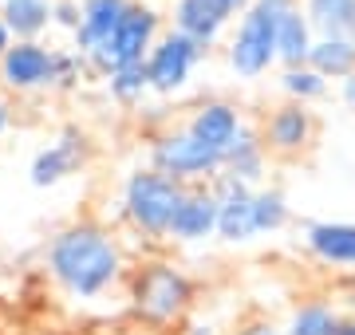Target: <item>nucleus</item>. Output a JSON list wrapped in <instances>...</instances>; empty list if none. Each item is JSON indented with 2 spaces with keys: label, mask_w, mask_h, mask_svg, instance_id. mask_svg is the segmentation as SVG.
<instances>
[{
  "label": "nucleus",
  "mask_w": 355,
  "mask_h": 335,
  "mask_svg": "<svg viewBox=\"0 0 355 335\" xmlns=\"http://www.w3.org/2000/svg\"><path fill=\"white\" fill-rule=\"evenodd\" d=\"M48 269L64 284L71 296H99L107 292L119 272H123V253L114 237L99 225H71L64 229L48 248Z\"/></svg>",
  "instance_id": "nucleus-1"
},
{
  "label": "nucleus",
  "mask_w": 355,
  "mask_h": 335,
  "mask_svg": "<svg viewBox=\"0 0 355 335\" xmlns=\"http://www.w3.org/2000/svg\"><path fill=\"white\" fill-rule=\"evenodd\" d=\"M296 0H253L241 16V28L229 44V67L241 79L265 75L268 64L277 60V24Z\"/></svg>",
  "instance_id": "nucleus-2"
},
{
  "label": "nucleus",
  "mask_w": 355,
  "mask_h": 335,
  "mask_svg": "<svg viewBox=\"0 0 355 335\" xmlns=\"http://www.w3.org/2000/svg\"><path fill=\"white\" fill-rule=\"evenodd\" d=\"M182 197H186V185L174 178H166L158 170H139V174H130L127 181V197H123V206H127V217L139 225L142 233H150V237H170V225H174V213L182 206Z\"/></svg>",
  "instance_id": "nucleus-3"
},
{
  "label": "nucleus",
  "mask_w": 355,
  "mask_h": 335,
  "mask_svg": "<svg viewBox=\"0 0 355 335\" xmlns=\"http://www.w3.org/2000/svg\"><path fill=\"white\" fill-rule=\"evenodd\" d=\"M130 300H135V311H139L142 320L174 323V320H182V311L190 308L193 288L182 269L166 264V260H154V264L139 269L135 288H130Z\"/></svg>",
  "instance_id": "nucleus-4"
},
{
  "label": "nucleus",
  "mask_w": 355,
  "mask_h": 335,
  "mask_svg": "<svg viewBox=\"0 0 355 335\" xmlns=\"http://www.w3.org/2000/svg\"><path fill=\"white\" fill-rule=\"evenodd\" d=\"M154 32H158V12L146 8V4H130L127 16H123V24L114 28V36L107 39L95 55H87V60L99 67L103 75H111V71L130 67V64H146Z\"/></svg>",
  "instance_id": "nucleus-5"
},
{
  "label": "nucleus",
  "mask_w": 355,
  "mask_h": 335,
  "mask_svg": "<svg viewBox=\"0 0 355 335\" xmlns=\"http://www.w3.org/2000/svg\"><path fill=\"white\" fill-rule=\"evenodd\" d=\"M150 162L158 174L186 181V178H217V170L225 166V154H217L214 146L198 142L190 130H174V134H162L154 142Z\"/></svg>",
  "instance_id": "nucleus-6"
},
{
  "label": "nucleus",
  "mask_w": 355,
  "mask_h": 335,
  "mask_svg": "<svg viewBox=\"0 0 355 335\" xmlns=\"http://www.w3.org/2000/svg\"><path fill=\"white\" fill-rule=\"evenodd\" d=\"M205 55L202 44H193L190 36L182 32H166L158 44L146 55V75H150V91H162V95H174L178 87H186L193 64Z\"/></svg>",
  "instance_id": "nucleus-7"
},
{
  "label": "nucleus",
  "mask_w": 355,
  "mask_h": 335,
  "mask_svg": "<svg viewBox=\"0 0 355 335\" xmlns=\"http://www.w3.org/2000/svg\"><path fill=\"white\" fill-rule=\"evenodd\" d=\"M253 185L217 174L214 181V197H217V237L229 245H241L257 237V221H253Z\"/></svg>",
  "instance_id": "nucleus-8"
},
{
  "label": "nucleus",
  "mask_w": 355,
  "mask_h": 335,
  "mask_svg": "<svg viewBox=\"0 0 355 335\" xmlns=\"http://www.w3.org/2000/svg\"><path fill=\"white\" fill-rule=\"evenodd\" d=\"M0 79L12 91H36L55 83V52H48L36 39H20L0 55Z\"/></svg>",
  "instance_id": "nucleus-9"
},
{
  "label": "nucleus",
  "mask_w": 355,
  "mask_h": 335,
  "mask_svg": "<svg viewBox=\"0 0 355 335\" xmlns=\"http://www.w3.org/2000/svg\"><path fill=\"white\" fill-rule=\"evenodd\" d=\"M87 162V138L76 127H67L60 138L51 142L48 150H40L32 162V185H60L64 178H71L79 166Z\"/></svg>",
  "instance_id": "nucleus-10"
},
{
  "label": "nucleus",
  "mask_w": 355,
  "mask_h": 335,
  "mask_svg": "<svg viewBox=\"0 0 355 335\" xmlns=\"http://www.w3.org/2000/svg\"><path fill=\"white\" fill-rule=\"evenodd\" d=\"M312 134H316V118H312V111H308L304 103H284L277 107L272 115H268L265 123V146L268 150H277V154H300L308 142H312Z\"/></svg>",
  "instance_id": "nucleus-11"
},
{
  "label": "nucleus",
  "mask_w": 355,
  "mask_h": 335,
  "mask_svg": "<svg viewBox=\"0 0 355 335\" xmlns=\"http://www.w3.org/2000/svg\"><path fill=\"white\" fill-rule=\"evenodd\" d=\"M229 4L225 0H178L174 4V32L190 36L193 44H202L209 52V44L217 39V32L229 24Z\"/></svg>",
  "instance_id": "nucleus-12"
},
{
  "label": "nucleus",
  "mask_w": 355,
  "mask_h": 335,
  "mask_svg": "<svg viewBox=\"0 0 355 335\" xmlns=\"http://www.w3.org/2000/svg\"><path fill=\"white\" fill-rule=\"evenodd\" d=\"M308 253L336 269H355V225L352 221H312L304 229Z\"/></svg>",
  "instance_id": "nucleus-13"
},
{
  "label": "nucleus",
  "mask_w": 355,
  "mask_h": 335,
  "mask_svg": "<svg viewBox=\"0 0 355 335\" xmlns=\"http://www.w3.org/2000/svg\"><path fill=\"white\" fill-rule=\"evenodd\" d=\"M130 0H83V20L76 32V48L83 55H95L114 36V28L123 24Z\"/></svg>",
  "instance_id": "nucleus-14"
},
{
  "label": "nucleus",
  "mask_w": 355,
  "mask_h": 335,
  "mask_svg": "<svg viewBox=\"0 0 355 335\" xmlns=\"http://www.w3.org/2000/svg\"><path fill=\"white\" fill-rule=\"evenodd\" d=\"M209 233H217L214 190H186V197L174 213V225H170V237L174 241H205Z\"/></svg>",
  "instance_id": "nucleus-15"
},
{
  "label": "nucleus",
  "mask_w": 355,
  "mask_h": 335,
  "mask_svg": "<svg viewBox=\"0 0 355 335\" xmlns=\"http://www.w3.org/2000/svg\"><path fill=\"white\" fill-rule=\"evenodd\" d=\"M241 115H237V107L233 103H205L198 107V115L190 118V134L198 142H205V146H214L217 154H225L229 146H233V138L241 134Z\"/></svg>",
  "instance_id": "nucleus-16"
},
{
  "label": "nucleus",
  "mask_w": 355,
  "mask_h": 335,
  "mask_svg": "<svg viewBox=\"0 0 355 335\" xmlns=\"http://www.w3.org/2000/svg\"><path fill=\"white\" fill-rule=\"evenodd\" d=\"M312 20L300 4H292L277 24V60H284L288 67H304L312 55Z\"/></svg>",
  "instance_id": "nucleus-17"
},
{
  "label": "nucleus",
  "mask_w": 355,
  "mask_h": 335,
  "mask_svg": "<svg viewBox=\"0 0 355 335\" xmlns=\"http://www.w3.org/2000/svg\"><path fill=\"white\" fill-rule=\"evenodd\" d=\"M265 138L257 134V130L241 127V134L233 138V146L225 150V174L229 178L245 181V185H253V181H261V174H265Z\"/></svg>",
  "instance_id": "nucleus-18"
},
{
  "label": "nucleus",
  "mask_w": 355,
  "mask_h": 335,
  "mask_svg": "<svg viewBox=\"0 0 355 335\" xmlns=\"http://www.w3.org/2000/svg\"><path fill=\"white\" fill-rule=\"evenodd\" d=\"M304 12L320 39H352L355 44V0H304Z\"/></svg>",
  "instance_id": "nucleus-19"
},
{
  "label": "nucleus",
  "mask_w": 355,
  "mask_h": 335,
  "mask_svg": "<svg viewBox=\"0 0 355 335\" xmlns=\"http://www.w3.org/2000/svg\"><path fill=\"white\" fill-rule=\"evenodd\" d=\"M0 20L20 39H36L51 24V0H0Z\"/></svg>",
  "instance_id": "nucleus-20"
},
{
  "label": "nucleus",
  "mask_w": 355,
  "mask_h": 335,
  "mask_svg": "<svg viewBox=\"0 0 355 335\" xmlns=\"http://www.w3.org/2000/svg\"><path fill=\"white\" fill-rule=\"evenodd\" d=\"M308 67L320 71L324 79H347L355 75V44L352 39H316Z\"/></svg>",
  "instance_id": "nucleus-21"
},
{
  "label": "nucleus",
  "mask_w": 355,
  "mask_h": 335,
  "mask_svg": "<svg viewBox=\"0 0 355 335\" xmlns=\"http://www.w3.org/2000/svg\"><path fill=\"white\" fill-rule=\"evenodd\" d=\"M336 327H340V316L328 304H304L292 311L284 335H336Z\"/></svg>",
  "instance_id": "nucleus-22"
},
{
  "label": "nucleus",
  "mask_w": 355,
  "mask_h": 335,
  "mask_svg": "<svg viewBox=\"0 0 355 335\" xmlns=\"http://www.w3.org/2000/svg\"><path fill=\"white\" fill-rule=\"evenodd\" d=\"M280 87L288 95L292 103H308V99H320L324 91H328V79L312 71V67H284V75H280Z\"/></svg>",
  "instance_id": "nucleus-23"
},
{
  "label": "nucleus",
  "mask_w": 355,
  "mask_h": 335,
  "mask_svg": "<svg viewBox=\"0 0 355 335\" xmlns=\"http://www.w3.org/2000/svg\"><path fill=\"white\" fill-rule=\"evenodd\" d=\"M107 83H111V95L119 99V103H135V99H142V95L150 91V75H146V64L119 67V71H111V75H107Z\"/></svg>",
  "instance_id": "nucleus-24"
},
{
  "label": "nucleus",
  "mask_w": 355,
  "mask_h": 335,
  "mask_svg": "<svg viewBox=\"0 0 355 335\" xmlns=\"http://www.w3.org/2000/svg\"><path fill=\"white\" fill-rule=\"evenodd\" d=\"M253 221H257V233H277L288 221L284 194H277V190H257L253 194Z\"/></svg>",
  "instance_id": "nucleus-25"
},
{
  "label": "nucleus",
  "mask_w": 355,
  "mask_h": 335,
  "mask_svg": "<svg viewBox=\"0 0 355 335\" xmlns=\"http://www.w3.org/2000/svg\"><path fill=\"white\" fill-rule=\"evenodd\" d=\"M51 16H55L60 24H67L71 32H79V20H83V4H79V0H60V4H51Z\"/></svg>",
  "instance_id": "nucleus-26"
},
{
  "label": "nucleus",
  "mask_w": 355,
  "mask_h": 335,
  "mask_svg": "<svg viewBox=\"0 0 355 335\" xmlns=\"http://www.w3.org/2000/svg\"><path fill=\"white\" fill-rule=\"evenodd\" d=\"M233 335H284V332L272 327V323H265V320H257V323H249V327H241V332H233Z\"/></svg>",
  "instance_id": "nucleus-27"
},
{
  "label": "nucleus",
  "mask_w": 355,
  "mask_h": 335,
  "mask_svg": "<svg viewBox=\"0 0 355 335\" xmlns=\"http://www.w3.org/2000/svg\"><path fill=\"white\" fill-rule=\"evenodd\" d=\"M340 95H343V103H347V107H355V75H347V79H343Z\"/></svg>",
  "instance_id": "nucleus-28"
},
{
  "label": "nucleus",
  "mask_w": 355,
  "mask_h": 335,
  "mask_svg": "<svg viewBox=\"0 0 355 335\" xmlns=\"http://www.w3.org/2000/svg\"><path fill=\"white\" fill-rule=\"evenodd\" d=\"M8 123H12V111H8V103H4V99H0V134L8 130Z\"/></svg>",
  "instance_id": "nucleus-29"
},
{
  "label": "nucleus",
  "mask_w": 355,
  "mask_h": 335,
  "mask_svg": "<svg viewBox=\"0 0 355 335\" xmlns=\"http://www.w3.org/2000/svg\"><path fill=\"white\" fill-rule=\"evenodd\" d=\"M8 36H12V32H8V24L0 20V55H4V52H8V48H12V44H8Z\"/></svg>",
  "instance_id": "nucleus-30"
},
{
  "label": "nucleus",
  "mask_w": 355,
  "mask_h": 335,
  "mask_svg": "<svg viewBox=\"0 0 355 335\" xmlns=\"http://www.w3.org/2000/svg\"><path fill=\"white\" fill-rule=\"evenodd\" d=\"M225 4H229V12H249L253 0H225Z\"/></svg>",
  "instance_id": "nucleus-31"
},
{
  "label": "nucleus",
  "mask_w": 355,
  "mask_h": 335,
  "mask_svg": "<svg viewBox=\"0 0 355 335\" xmlns=\"http://www.w3.org/2000/svg\"><path fill=\"white\" fill-rule=\"evenodd\" d=\"M336 335H355V320H340V327H336Z\"/></svg>",
  "instance_id": "nucleus-32"
},
{
  "label": "nucleus",
  "mask_w": 355,
  "mask_h": 335,
  "mask_svg": "<svg viewBox=\"0 0 355 335\" xmlns=\"http://www.w3.org/2000/svg\"><path fill=\"white\" fill-rule=\"evenodd\" d=\"M190 335H217V332H214V327H209V323H205V327H193Z\"/></svg>",
  "instance_id": "nucleus-33"
},
{
  "label": "nucleus",
  "mask_w": 355,
  "mask_h": 335,
  "mask_svg": "<svg viewBox=\"0 0 355 335\" xmlns=\"http://www.w3.org/2000/svg\"><path fill=\"white\" fill-rule=\"evenodd\" d=\"M347 304L355 308V280H352V288H347Z\"/></svg>",
  "instance_id": "nucleus-34"
}]
</instances>
